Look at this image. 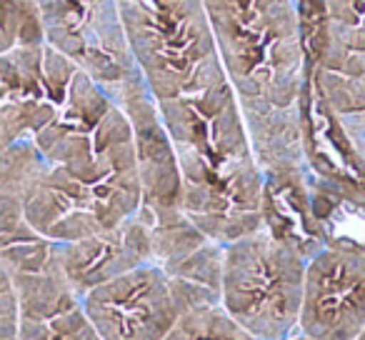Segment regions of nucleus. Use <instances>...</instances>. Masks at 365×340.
<instances>
[{"label": "nucleus", "instance_id": "nucleus-1", "mask_svg": "<svg viewBox=\"0 0 365 340\" xmlns=\"http://www.w3.org/2000/svg\"><path fill=\"white\" fill-rule=\"evenodd\" d=\"M0 190L53 243L110 230L140 208L128 115L46 43L0 56Z\"/></svg>", "mask_w": 365, "mask_h": 340}, {"label": "nucleus", "instance_id": "nucleus-2", "mask_svg": "<svg viewBox=\"0 0 365 340\" xmlns=\"http://www.w3.org/2000/svg\"><path fill=\"white\" fill-rule=\"evenodd\" d=\"M133 61L180 168L253 150L203 0H118Z\"/></svg>", "mask_w": 365, "mask_h": 340}, {"label": "nucleus", "instance_id": "nucleus-3", "mask_svg": "<svg viewBox=\"0 0 365 340\" xmlns=\"http://www.w3.org/2000/svg\"><path fill=\"white\" fill-rule=\"evenodd\" d=\"M265 183L310 188L303 98L308 53L295 0H203Z\"/></svg>", "mask_w": 365, "mask_h": 340}, {"label": "nucleus", "instance_id": "nucleus-4", "mask_svg": "<svg viewBox=\"0 0 365 340\" xmlns=\"http://www.w3.org/2000/svg\"><path fill=\"white\" fill-rule=\"evenodd\" d=\"M308 258L270 228L223 245L220 305L258 340L298 333Z\"/></svg>", "mask_w": 365, "mask_h": 340}, {"label": "nucleus", "instance_id": "nucleus-5", "mask_svg": "<svg viewBox=\"0 0 365 340\" xmlns=\"http://www.w3.org/2000/svg\"><path fill=\"white\" fill-rule=\"evenodd\" d=\"M46 46L96 81L113 101L140 78L118 0H33Z\"/></svg>", "mask_w": 365, "mask_h": 340}, {"label": "nucleus", "instance_id": "nucleus-6", "mask_svg": "<svg viewBox=\"0 0 365 340\" xmlns=\"http://www.w3.org/2000/svg\"><path fill=\"white\" fill-rule=\"evenodd\" d=\"M190 305L158 263H143L83 295L103 340H163Z\"/></svg>", "mask_w": 365, "mask_h": 340}, {"label": "nucleus", "instance_id": "nucleus-7", "mask_svg": "<svg viewBox=\"0 0 365 340\" xmlns=\"http://www.w3.org/2000/svg\"><path fill=\"white\" fill-rule=\"evenodd\" d=\"M323 23L303 28L310 78L335 118L365 113V0H320Z\"/></svg>", "mask_w": 365, "mask_h": 340}, {"label": "nucleus", "instance_id": "nucleus-8", "mask_svg": "<svg viewBox=\"0 0 365 340\" xmlns=\"http://www.w3.org/2000/svg\"><path fill=\"white\" fill-rule=\"evenodd\" d=\"M365 328V248L328 243L305 265L298 333L313 340H355Z\"/></svg>", "mask_w": 365, "mask_h": 340}, {"label": "nucleus", "instance_id": "nucleus-9", "mask_svg": "<svg viewBox=\"0 0 365 340\" xmlns=\"http://www.w3.org/2000/svg\"><path fill=\"white\" fill-rule=\"evenodd\" d=\"M21 298V340H103L68 283L58 253L51 260L11 273Z\"/></svg>", "mask_w": 365, "mask_h": 340}, {"label": "nucleus", "instance_id": "nucleus-10", "mask_svg": "<svg viewBox=\"0 0 365 340\" xmlns=\"http://www.w3.org/2000/svg\"><path fill=\"white\" fill-rule=\"evenodd\" d=\"M58 258L68 283L83 298L96 285L143 263H153L150 225L140 213H135L115 228L91 238L58 243Z\"/></svg>", "mask_w": 365, "mask_h": 340}, {"label": "nucleus", "instance_id": "nucleus-11", "mask_svg": "<svg viewBox=\"0 0 365 340\" xmlns=\"http://www.w3.org/2000/svg\"><path fill=\"white\" fill-rule=\"evenodd\" d=\"M163 340H258L220 303L188 308Z\"/></svg>", "mask_w": 365, "mask_h": 340}, {"label": "nucleus", "instance_id": "nucleus-12", "mask_svg": "<svg viewBox=\"0 0 365 340\" xmlns=\"http://www.w3.org/2000/svg\"><path fill=\"white\" fill-rule=\"evenodd\" d=\"M46 43L43 23L33 0H0V56Z\"/></svg>", "mask_w": 365, "mask_h": 340}, {"label": "nucleus", "instance_id": "nucleus-13", "mask_svg": "<svg viewBox=\"0 0 365 340\" xmlns=\"http://www.w3.org/2000/svg\"><path fill=\"white\" fill-rule=\"evenodd\" d=\"M0 340H21V298L3 263H0Z\"/></svg>", "mask_w": 365, "mask_h": 340}, {"label": "nucleus", "instance_id": "nucleus-14", "mask_svg": "<svg viewBox=\"0 0 365 340\" xmlns=\"http://www.w3.org/2000/svg\"><path fill=\"white\" fill-rule=\"evenodd\" d=\"M335 120H338V128L343 130V138H345V143H348V148L360 160V165L365 168V113L343 115V118H335Z\"/></svg>", "mask_w": 365, "mask_h": 340}, {"label": "nucleus", "instance_id": "nucleus-15", "mask_svg": "<svg viewBox=\"0 0 365 340\" xmlns=\"http://www.w3.org/2000/svg\"><path fill=\"white\" fill-rule=\"evenodd\" d=\"M278 340H313V338H308V335H303V333H290V335H285V338H278Z\"/></svg>", "mask_w": 365, "mask_h": 340}, {"label": "nucleus", "instance_id": "nucleus-16", "mask_svg": "<svg viewBox=\"0 0 365 340\" xmlns=\"http://www.w3.org/2000/svg\"><path fill=\"white\" fill-rule=\"evenodd\" d=\"M355 340H365V328H363V333H360V335H358V338H355Z\"/></svg>", "mask_w": 365, "mask_h": 340}]
</instances>
